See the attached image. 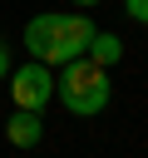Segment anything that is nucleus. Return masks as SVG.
Returning <instances> with one entry per match:
<instances>
[{"instance_id": "0eeeda50", "label": "nucleus", "mask_w": 148, "mask_h": 158, "mask_svg": "<svg viewBox=\"0 0 148 158\" xmlns=\"http://www.w3.org/2000/svg\"><path fill=\"white\" fill-rule=\"evenodd\" d=\"M10 69H15V64H10V44H5V40H0V79H5V74H10Z\"/></svg>"}, {"instance_id": "7ed1b4c3", "label": "nucleus", "mask_w": 148, "mask_h": 158, "mask_svg": "<svg viewBox=\"0 0 148 158\" xmlns=\"http://www.w3.org/2000/svg\"><path fill=\"white\" fill-rule=\"evenodd\" d=\"M5 84H10L15 109H39V114H44V104L54 99V69H49V64H39V59H30V64L10 69V74H5Z\"/></svg>"}, {"instance_id": "f03ea898", "label": "nucleus", "mask_w": 148, "mask_h": 158, "mask_svg": "<svg viewBox=\"0 0 148 158\" xmlns=\"http://www.w3.org/2000/svg\"><path fill=\"white\" fill-rule=\"evenodd\" d=\"M54 99H59L69 114H79V118H94V114L109 109L113 79H109L104 64H94L89 54H79V59L59 64V74H54Z\"/></svg>"}, {"instance_id": "6e6552de", "label": "nucleus", "mask_w": 148, "mask_h": 158, "mask_svg": "<svg viewBox=\"0 0 148 158\" xmlns=\"http://www.w3.org/2000/svg\"><path fill=\"white\" fill-rule=\"evenodd\" d=\"M69 5H79V10H89V5H104V0H69Z\"/></svg>"}, {"instance_id": "20e7f679", "label": "nucleus", "mask_w": 148, "mask_h": 158, "mask_svg": "<svg viewBox=\"0 0 148 158\" xmlns=\"http://www.w3.org/2000/svg\"><path fill=\"white\" fill-rule=\"evenodd\" d=\"M5 138H10L15 148H35V143L44 138V114H39V109H15V114L5 118Z\"/></svg>"}, {"instance_id": "423d86ee", "label": "nucleus", "mask_w": 148, "mask_h": 158, "mask_svg": "<svg viewBox=\"0 0 148 158\" xmlns=\"http://www.w3.org/2000/svg\"><path fill=\"white\" fill-rule=\"evenodd\" d=\"M123 15L138 20V25H148V0H123Z\"/></svg>"}, {"instance_id": "39448f33", "label": "nucleus", "mask_w": 148, "mask_h": 158, "mask_svg": "<svg viewBox=\"0 0 148 158\" xmlns=\"http://www.w3.org/2000/svg\"><path fill=\"white\" fill-rule=\"evenodd\" d=\"M89 59L104 64V69H113V64L123 59V40H118L113 30H94V40H89Z\"/></svg>"}, {"instance_id": "f257e3e1", "label": "nucleus", "mask_w": 148, "mask_h": 158, "mask_svg": "<svg viewBox=\"0 0 148 158\" xmlns=\"http://www.w3.org/2000/svg\"><path fill=\"white\" fill-rule=\"evenodd\" d=\"M94 30H99V25H94L84 10H64V15L44 10V15H30V25H25L20 44L30 49V59H39V64L59 69V64H69V59L89 54Z\"/></svg>"}]
</instances>
